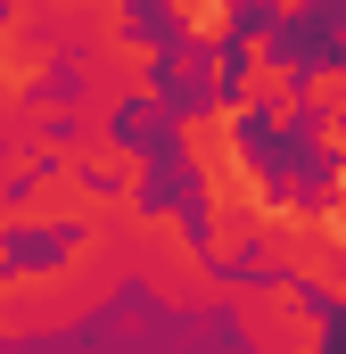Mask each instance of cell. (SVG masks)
<instances>
[{"mask_svg":"<svg viewBox=\"0 0 346 354\" xmlns=\"http://www.w3.org/2000/svg\"><path fill=\"white\" fill-rule=\"evenodd\" d=\"M272 8V25H289V17H305V0H264Z\"/></svg>","mask_w":346,"mask_h":354,"instance_id":"7","label":"cell"},{"mask_svg":"<svg viewBox=\"0 0 346 354\" xmlns=\"http://www.w3.org/2000/svg\"><path fill=\"white\" fill-rule=\"evenodd\" d=\"M42 17L66 50H99L116 33H132V0H42Z\"/></svg>","mask_w":346,"mask_h":354,"instance_id":"4","label":"cell"},{"mask_svg":"<svg viewBox=\"0 0 346 354\" xmlns=\"http://www.w3.org/2000/svg\"><path fill=\"white\" fill-rule=\"evenodd\" d=\"M231 313H239V330L264 338V346H322V313L305 305V288H297L289 272H272L264 288L231 297Z\"/></svg>","mask_w":346,"mask_h":354,"instance_id":"2","label":"cell"},{"mask_svg":"<svg viewBox=\"0 0 346 354\" xmlns=\"http://www.w3.org/2000/svg\"><path fill=\"white\" fill-rule=\"evenodd\" d=\"M132 280L173 305V313H198V305H215L223 288H215V256H206V239L190 231V214H173V206H132Z\"/></svg>","mask_w":346,"mask_h":354,"instance_id":"1","label":"cell"},{"mask_svg":"<svg viewBox=\"0 0 346 354\" xmlns=\"http://www.w3.org/2000/svg\"><path fill=\"white\" fill-rule=\"evenodd\" d=\"M165 8H173V25H181L198 50H215V41L231 33V0H165Z\"/></svg>","mask_w":346,"mask_h":354,"instance_id":"5","label":"cell"},{"mask_svg":"<svg viewBox=\"0 0 346 354\" xmlns=\"http://www.w3.org/2000/svg\"><path fill=\"white\" fill-rule=\"evenodd\" d=\"M0 8H8V0H0Z\"/></svg>","mask_w":346,"mask_h":354,"instance_id":"8","label":"cell"},{"mask_svg":"<svg viewBox=\"0 0 346 354\" xmlns=\"http://www.w3.org/2000/svg\"><path fill=\"white\" fill-rule=\"evenodd\" d=\"M66 165H75V174H91L99 189H124V198H140V189H149V149L116 140L107 124H75V140H66Z\"/></svg>","mask_w":346,"mask_h":354,"instance_id":"3","label":"cell"},{"mask_svg":"<svg viewBox=\"0 0 346 354\" xmlns=\"http://www.w3.org/2000/svg\"><path fill=\"white\" fill-rule=\"evenodd\" d=\"M305 107L313 115H346V66H305Z\"/></svg>","mask_w":346,"mask_h":354,"instance_id":"6","label":"cell"}]
</instances>
